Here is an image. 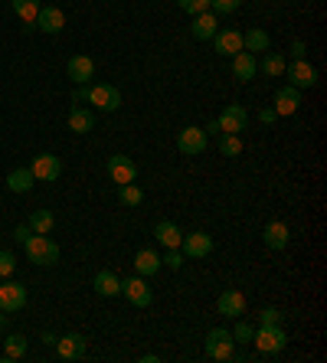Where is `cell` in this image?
I'll use <instances>...</instances> for the list:
<instances>
[{
	"label": "cell",
	"mask_w": 327,
	"mask_h": 363,
	"mask_svg": "<svg viewBox=\"0 0 327 363\" xmlns=\"http://www.w3.org/2000/svg\"><path fill=\"white\" fill-rule=\"evenodd\" d=\"M23 246H27V258L33 262V265H56V262H59V246L49 239V236L33 232Z\"/></svg>",
	"instance_id": "6da1fadb"
},
{
	"label": "cell",
	"mask_w": 327,
	"mask_h": 363,
	"mask_svg": "<svg viewBox=\"0 0 327 363\" xmlns=\"http://www.w3.org/2000/svg\"><path fill=\"white\" fill-rule=\"evenodd\" d=\"M203 347H206V357H210V360H216V363L233 360V357H236V341H233V334H229L226 327H216V331H210V334H206V341H203Z\"/></svg>",
	"instance_id": "7a4b0ae2"
},
{
	"label": "cell",
	"mask_w": 327,
	"mask_h": 363,
	"mask_svg": "<svg viewBox=\"0 0 327 363\" xmlns=\"http://www.w3.org/2000/svg\"><path fill=\"white\" fill-rule=\"evenodd\" d=\"M252 344H255V350H262V354H281L285 344H288V337H285L281 324H259Z\"/></svg>",
	"instance_id": "3957f363"
},
{
	"label": "cell",
	"mask_w": 327,
	"mask_h": 363,
	"mask_svg": "<svg viewBox=\"0 0 327 363\" xmlns=\"http://www.w3.org/2000/svg\"><path fill=\"white\" fill-rule=\"evenodd\" d=\"M206 144H210V134H206L203 128H196V124H187V128L177 134V151L187 154V157H193V154H203Z\"/></svg>",
	"instance_id": "277c9868"
},
{
	"label": "cell",
	"mask_w": 327,
	"mask_h": 363,
	"mask_svg": "<svg viewBox=\"0 0 327 363\" xmlns=\"http://www.w3.org/2000/svg\"><path fill=\"white\" fill-rule=\"evenodd\" d=\"M285 76H288V86L295 88H314L318 86V69L304 62V59H295L291 66H285Z\"/></svg>",
	"instance_id": "5b68a950"
},
{
	"label": "cell",
	"mask_w": 327,
	"mask_h": 363,
	"mask_svg": "<svg viewBox=\"0 0 327 363\" xmlns=\"http://www.w3.org/2000/svg\"><path fill=\"white\" fill-rule=\"evenodd\" d=\"M89 102H92L98 112H118V105H122V92L115 86H108V82H98V86L89 88Z\"/></svg>",
	"instance_id": "8992f818"
},
{
	"label": "cell",
	"mask_w": 327,
	"mask_h": 363,
	"mask_svg": "<svg viewBox=\"0 0 327 363\" xmlns=\"http://www.w3.org/2000/svg\"><path fill=\"white\" fill-rule=\"evenodd\" d=\"M180 249H184V256L190 258H206L213 252V236L210 232H184V239H180Z\"/></svg>",
	"instance_id": "52a82bcc"
},
{
	"label": "cell",
	"mask_w": 327,
	"mask_h": 363,
	"mask_svg": "<svg viewBox=\"0 0 327 363\" xmlns=\"http://www.w3.org/2000/svg\"><path fill=\"white\" fill-rule=\"evenodd\" d=\"M30 171H33V177H37V180H43V183H53L59 177V173H63V164H59V157L56 154H37V157H33V164H30Z\"/></svg>",
	"instance_id": "ba28073f"
},
{
	"label": "cell",
	"mask_w": 327,
	"mask_h": 363,
	"mask_svg": "<svg viewBox=\"0 0 327 363\" xmlns=\"http://www.w3.org/2000/svg\"><path fill=\"white\" fill-rule=\"evenodd\" d=\"M122 295L128 298L134 308H148L150 301H154V295H150V285H148V282H144L141 275L124 278V282H122Z\"/></svg>",
	"instance_id": "9c48e42d"
},
{
	"label": "cell",
	"mask_w": 327,
	"mask_h": 363,
	"mask_svg": "<svg viewBox=\"0 0 327 363\" xmlns=\"http://www.w3.org/2000/svg\"><path fill=\"white\" fill-rule=\"evenodd\" d=\"M216 124H219V131H226V134H239V131H245V124H249V112H245L243 105H226L223 112H219V118H216Z\"/></svg>",
	"instance_id": "30bf717a"
},
{
	"label": "cell",
	"mask_w": 327,
	"mask_h": 363,
	"mask_svg": "<svg viewBox=\"0 0 327 363\" xmlns=\"http://www.w3.org/2000/svg\"><path fill=\"white\" fill-rule=\"evenodd\" d=\"M23 305H27V288L20 285V282H4L0 285V308L7 315H17Z\"/></svg>",
	"instance_id": "8fae6325"
},
{
	"label": "cell",
	"mask_w": 327,
	"mask_h": 363,
	"mask_svg": "<svg viewBox=\"0 0 327 363\" xmlns=\"http://www.w3.org/2000/svg\"><path fill=\"white\" fill-rule=\"evenodd\" d=\"M65 72H69V79H72L75 86H89L95 79V62L92 56H85V53H79V56L69 59V66H65Z\"/></svg>",
	"instance_id": "7c38bea8"
},
{
	"label": "cell",
	"mask_w": 327,
	"mask_h": 363,
	"mask_svg": "<svg viewBox=\"0 0 327 363\" xmlns=\"http://www.w3.org/2000/svg\"><path fill=\"white\" fill-rule=\"evenodd\" d=\"M216 311L223 317H243L245 315V298L243 291H236V288H226L223 295H219V301H216Z\"/></svg>",
	"instance_id": "4fadbf2b"
},
{
	"label": "cell",
	"mask_w": 327,
	"mask_h": 363,
	"mask_svg": "<svg viewBox=\"0 0 327 363\" xmlns=\"http://www.w3.org/2000/svg\"><path fill=\"white\" fill-rule=\"evenodd\" d=\"M108 177L115 183H131L138 177V164L124 157V154H115V157H108Z\"/></svg>",
	"instance_id": "5bb4252c"
},
{
	"label": "cell",
	"mask_w": 327,
	"mask_h": 363,
	"mask_svg": "<svg viewBox=\"0 0 327 363\" xmlns=\"http://www.w3.org/2000/svg\"><path fill=\"white\" fill-rule=\"evenodd\" d=\"M33 27H39L43 33H49V37H56V33H63V27H65V13L59 7H39Z\"/></svg>",
	"instance_id": "9a60e30c"
},
{
	"label": "cell",
	"mask_w": 327,
	"mask_h": 363,
	"mask_svg": "<svg viewBox=\"0 0 327 363\" xmlns=\"http://www.w3.org/2000/svg\"><path fill=\"white\" fill-rule=\"evenodd\" d=\"M213 46L219 56H236V53H243V33L239 29H216Z\"/></svg>",
	"instance_id": "2e32d148"
},
{
	"label": "cell",
	"mask_w": 327,
	"mask_h": 363,
	"mask_svg": "<svg viewBox=\"0 0 327 363\" xmlns=\"http://www.w3.org/2000/svg\"><path fill=\"white\" fill-rule=\"evenodd\" d=\"M301 105V88L295 86H281L278 92H275V115H295Z\"/></svg>",
	"instance_id": "e0dca14e"
},
{
	"label": "cell",
	"mask_w": 327,
	"mask_h": 363,
	"mask_svg": "<svg viewBox=\"0 0 327 363\" xmlns=\"http://www.w3.org/2000/svg\"><path fill=\"white\" fill-rule=\"evenodd\" d=\"M56 354L63 360H79L85 354V337L82 334H65V337H56Z\"/></svg>",
	"instance_id": "ac0fdd59"
},
{
	"label": "cell",
	"mask_w": 327,
	"mask_h": 363,
	"mask_svg": "<svg viewBox=\"0 0 327 363\" xmlns=\"http://www.w3.org/2000/svg\"><path fill=\"white\" fill-rule=\"evenodd\" d=\"M262 239H265V246L269 249H275V252H281V249H288V239H291V232H288V226L285 223H269L265 230H262Z\"/></svg>",
	"instance_id": "d6986e66"
},
{
	"label": "cell",
	"mask_w": 327,
	"mask_h": 363,
	"mask_svg": "<svg viewBox=\"0 0 327 363\" xmlns=\"http://www.w3.org/2000/svg\"><path fill=\"white\" fill-rule=\"evenodd\" d=\"M154 239H158L160 246H167V249H180V239H184V230H180L177 223L160 220L158 226H154Z\"/></svg>",
	"instance_id": "ffe728a7"
},
{
	"label": "cell",
	"mask_w": 327,
	"mask_h": 363,
	"mask_svg": "<svg viewBox=\"0 0 327 363\" xmlns=\"http://www.w3.org/2000/svg\"><path fill=\"white\" fill-rule=\"evenodd\" d=\"M216 29H219V20H216V13H210V10H206V13H196V17H193V27H190V33H193V37L203 43V39H213L216 37Z\"/></svg>",
	"instance_id": "44dd1931"
},
{
	"label": "cell",
	"mask_w": 327,
	"mask_h": 363,
	"mask_svg": "<svg viewBox=\"0 0 327 363\" xmlns=\"http://www.w3.org/2000/svg\"><path fill=\"white\" fill-rule=\"evenodd\" d=\"M160 265H164V262H160V256H158V252H154V249H141L138 256H134V272H138L141 278L158 275V272H160Z\"/></svg>",
	"instance_id": "7402d4cb"
},
{
	"label": "cell",
	"mask_w": 327,
	"mask_h": 363,
	"mask_svg": "<svg viewBox=\"0 0 327 363\" xmlns=\"http://www.w3.org/2000/svg\"><path fill=\"white\" fill-rule=\"evenodd\" d=\"M233 72L236 79H243V82H249V79H255V72H259V62H255V53H236L233 56Z\"/></svg>",
	"instance_id": "603a6c76"
},
{
	"label": "cell",
	"mask_w": 327,
	"mask_h": 363,
	"mask_svg": "<svg viewBox=\"0 0 327 363\" xmlns=\"http://www.w3.org/2000/svg\"><path fill=\"white\" fill-rule=\"evenodd\" d=\"M95 291H98L102 298L122 295V278L115 275V272H108V268H102V272L95 275Z\"/></svg>",
	"instance_id": "cb8c5ba5"
},
{
	"label": "cell",
	"mask_w": 327,
	"mask_h": 363,
	"mask_svg": "<svg viewBox=\"0 0 327 363\" xmlns=\"http://www.w3.org/2000/svg\"><path fill=\"white\" fill-rule=\"evenodd\" d=\"M92 128H95L92 108H72V112H69V131L72 134H89Z\"/></svg>",
	"instance_id": "d4e9b609"
},
{
	"label": "cell",
	"mask_w": 327,
	"mask_h": 363,
	"mask_svg": "<svg viewBox=\"0 0 327 363\" xmlns=\"http://www.w3.org/2000/svg\"><path fill=\"white\" fill-rule=\"evenodd\" d=\"M33 183H37V177H33L30 167H17V171L7 173V190H13V193H30Z\"/></svg>",
	"instance_id": "484cf974"
},
{
	"label": "cell",
	"mask_w": 327,
	"mask_h": 363,
	"mask_svg": "<svg viewBox=\"0 0 327 363\" xmlns=\"http://www.w3.org/2000/svg\"><path fill=\"white\" fill-rule=\"evenodd\" d=\"M269 33H265V29H259V27H252L249 29V33H243V49L245 53H265V49H269Z\"/></svg>",
	"instance_id": "4316f807"
},
{
	"label": "cell",
	"mask_w": 327,
	"mask_h": 363,
	"mask_svg": "<svg viewBox=\"0 0 327 363\" xmlns=\"http://www.w3.org/2000/svg\"><path fill=\"white\" fill-rule=\"evenodd\" d=\"M33 232H39V236H49L53 232V226H56V216L49 210H33L30 213V223H27Z\"/></svg>",
	"instance_id": "83f0119b"
},
{
	"label": "cell",
	"mask_w": 327,
	"mask_h": 363,
	"mask_svg": "<svg viewBox=\"0 0 327 363\" xmlns=\"http://www.w3.org/2000/svg\"><path fill=\"white\" fill-rule=\"evenodd\" d=\"M39 7H43L39 0H13V13H17V17L23 20V23H27V29L33 27V23H37Z\"/></svg>",
	"instance_id": "f1b7e54d"
},
{
	"label": "cell",
	"mask_w": 327,
	"mask_h": 363,
	"mask_svg": "<svg viewBox=\"0 0 327 363\" xmlns=\"http://www.w3.org/2000/svg\"><path fill=\"white\" fill-rule=\"evenodd\" d=\"M118 200L124 203V206H141V200H144V190H141L138 183H118Z\"/></svg>",
	"instance_id": "f546056e"
},
{
	"label": "cell",
	"mask_w": 327,
	"mask_h": 363,
	"mask_svg": "<svg viewBox=\"0 0 327 363\" xmlns=\"http://www.w3.org/2000/svg\"><path fill=\"white\" fill-rule=\"evenodd\" d=\"M285 66H288V62H285L281 53H265V59H262V72L271 79H278L281 72H285Z\"/></svg>",
	"instance_id": "4dcf8cb0"
},
{
	"label": "cell",
	"mask_w": 327,
	"mask_h": 363,
	"mask_svg": "<svg viewBox=\"0 0 327 363\" xmlns=\"http://www.w3.org/2000/svg\"><path fill=\"white\" fill-rule=\"evenodd\" d=\"M219 154H223V157H239V154H243V141H239V134L219 131Z\"/></svg>",
	"instance_id": "1f68e13d"
},
{
	"label": "cell",
	"mask_w": 327,
	"mask_h": 363,
	"mask_svg": "<svg viewBox=\"0 0 327 363\" xmlns=\"http://www.w3.org/2000/svg\"><path fill=\"white\" fill-rule=\"evenodd\" d=\"M4 354H7V360H20V357L27 354V337H23V334H10L7 344H4Z\"/></svg>",
	"instance_id": "d6a6232c"
},
{
	"label": "cell",
	"mask_w": 327,
	"mask_h": 363,
	"mask_svg": "<svg viewBox=\"0 0 327 363\" xmlns=\"http://www.w3.org/2000/svg\"><path fill=\"white\" fill-rule=\"evenodd\" d=\"M252 337H255V327H252V324H245L243 317H236L233 341H239V344H252Z\"/></svg>",
	"instance_id": "836d02e7"
},
{
	"label": "cell",
	"mask_w": 327,
	"mask_h": 363,
	"mask_svg": "<svg viewBox=\"0 0 327 363\" xmlns=\"http://www.w3.org/2000/svg\"><path fill=\"white\" fill-rule=\"evenodd\" d=\"M177 7L184 10V13H190V17H196V13H206V10H210V0H177Z\"/></svg>",
	"instance_id": "e575fe53"
},
{
	"label": "cell",
	"mask_w": 327,
	"mask_h": 363,
	"mask_svg": "<svg viewBox=\"0 0 327 363\" xmlns=\"http://www.w3.org/2000/svg\"><path fill=\"white\" fill-rule=\"evenodd\" d=\"M210 7L216 13H236V10L243 7V0H210Z\"/></svg>",
	"instance_id": "d590c367"
},
{
	"label": "cell",
	"mask_w": 327,
	"mask_h": 363,
	"mask_svg": "<svg viewBox=\"0 0 327 363\" xmlns=\"http://www.w3.org/2000/svg\"><path fill=\"white\" fill-rule=\"evenodd\" d=\"M13 268H17L13 252H0V278H10V275H13Z\"/></svg>",
	"instance_id": "8d00e7d4"
},
{
	"label": "cell",
	"mask_w": 327,
	"mask_h": 363,
	"mask_svg": "<svg viewBox=\"0 0 327 363\" xmlns=\"http://www.w3.org/2000/svg\"><path fill=\"white\" fill-rule=\"evenodd\" d=\"M160 262H164L167 268H174V272H177V268L184 265V252H180V249H167V256L160 258Z\"/></svg>",
	"instance_id": "74e56055"
},
{
	"label": "cell",
	"mask_w": 327,
	"mask_h": 363,
	"mask_svg": "<svg viewBox=\"0 0 327 363\" xmlns=\"http://www.w3.org/2000/svg\"><path fill=\"white\" fill-rule=\"evenodd\" d=\"M259 324H281V311L278 308H265V311H259Z\"/></svg>",
	"instance_id": "f35d334b"
},
{
	"label": "cell",
	"mask_w": 327,
	"mask_h": 363,
	"mask_svg": "<svg viewBox=\"0 0 327 363\" xmlns=\"http://www.w3.org/2000/svg\"><path fill=\"white\" fill-rule=\"evenodd\" d=\"M275 118H278V115H275V108H262V112H259V121L262 124H271Z\"/></svg>",
	"instance_id": "ab89813d"
},
{
	"label": "cell",
	"mask_w": 327,
	"mask_h": 363,
	"mask_svg": "<svg viewBox=\"0 0 327 363\" xmlns=\"http://www.w3.org/2000/svg\"><path fill=\"white\" fill-rule=\"evenodd\" d=\"M30 236H33V230H30V226H17V232H13V239H17V242H27Z\"/></svg>",
	"instance_id": "60d3db41"
},
{
	"label": "cell",
	"mask_w": 327,
	"mask_h": 363,
	"mask_svg": "<svg viewBox=\"0 0 327 363\" xmlns=\"http://www.w3.org/2000/svg\"><path fill=\"white\" fill-rule=\"evenodd\" d=\"M291 56H295V59H304V43H301V39H295V43H291Z\"/></svg>",
	"instance_id": "b9f144b4"
},
{
	"label": "cell",
	"mask_w": 327,
	"mask_h": 363,
	"mask_svg": "<svg viewBox=\"0 0 327 363\" xmlns=\"http://www.w3.org/2000/svg\"><path fill=\"white\" fill-rule=\"evenodd\" d=\"M75 102H89V88H85V86H79V88H75Z\"/></svg>",
	"instance_id": "7bdbcfd3"
},
{
	"label": "cell",
	"mask_w": 327,
	"mask_h": 363,
	"mask_svg": "<svg viewBox=\"0 0 327 363\" xmlns=\"http://www.w3.org/2000/svg\"><path fill=\"white\" fill-rule=\"evenodd\" d=\"M7 324V311H4V308H0V327Z\"/></svg>",
	"instance_id": "ee69618b"
}]
</instances>
